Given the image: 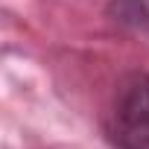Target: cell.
Listing matches in <instances>:
<instances>
[{
    "mask_svg": "<svg viewBox=\"0 0 149 149\" xmlns=\"http://www.w3.org/2000/svg\"><path fill=\"white\" fill-rule=\"evenodd\" d=\"M105 134L117 149H149V73H129L117 85Z\"/></svg>",
    "mask_w": 149,
    "mask_h": 149,
    "instance_id": "obj_1",
    "label": "cell"
},
{
    "mask_svg": "<svg viewBox=\"0 0 149 149\" xmlns=\"http://www.w3.org/2000/svg\"><path fill=\"white\" fill-rule=\"evenodd\" d=\"M108 18L126 29L149 35V0H108Z\"/></svg>",
    "mask_w": 149,
    "mask_h": 149,
    "instance_id": "obj_2",
    "label": "cell"
}]
</instances>
